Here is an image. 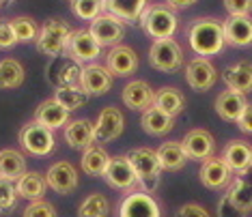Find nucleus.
<instances>
[{
    "instance_id": "1",
    "label": "nucleus",
    "mask_w": 252,
    "mask_h": 217,
    "mask_svg": "<svg viewBox=\"0 0 252 217\" xmlns=\"http://www.w3.org/2000/svg\"><path fill=\"white\" fill-rule=\"evenodd\" d=\"M188 39H190V48L200 56V58L220 54L222 48L226 45L222 22H218L214 18L194 20L190 30H188Z\"/></svg>"
},
{
    "instance_id": "2",
    "label": "nucleus",
    "mask_w": 252,
    "mask_h": 217,
    "mask_svg": "<svg viewBox=\"0 0 252 217\" xmlns=\"http://www.w3.org/2000/svg\"><path fill=\"white\" fill-rule=\"evenodd\" d=\"M127 162L136 174V181L145 187V193H151L159 183V174H162V165H159L158 153L151 148H131L127 153Z\"/></svg>"
},
{
    "instance_id": "3",
    "label": "nucleus",
    "mask_w": 252,
    "mask_h": 217,
    "mask_svg": "<svg viewBox=\"0 0 252 217\" xmlns=\"http://www.w3.org/2000/svg\"><path fill=\"white\" fill-rule=\"evenodd\" d=\"M140 26L151 39L162 41V39H173L177 30V15L170 7L156 4L151 9H145L140 18Z\"/></svg>"
},
{
    "instance_id": "4",
    "label": "nucleus",
    "mask_w": 252,
    "mask_h": 217,
    "mask_svg": "<svg viewBox=\"0 0 252 217\" xmlns=\"http://www.w3.org/2000/svg\"><path fill=\"white\" fill-rule=\"evenodd\" d=\"M71 32L73 30L69 28V24L63 20L45 22L43 28L39 30V37H37V50L41 54L50 56V58H56V56H61L67 50Z\"/></svg>"
},
{
    "instance_id": "5",
    "label": "nucleus",
    "mask_w": 252,
    "mask_h": 217,
    "mask_svg": "<svg viewBox=\"0 0 252 217\" xmlns=\"http://www.w3.org/2000/svg\"><path fill=\"white\" fill-rule=\"evenodd\" d=\"M149 65L158 71L173 73L183 65V52L181 45L175 39H162V41H153L149 50Z\"/></svg>"
},
{
    "instance_id": "6",
    "label": "nucleus",
    "mask_w": 252,
    "mask_h": 217,
    "mask_svg": "<svg viewBox=\"0 0 252 217\" xmlns=\"http://www.w3.org/2000/svg\"><path fill=\"white\" fill-rule=\"evenodd\" d=\"M20 144L26 153H31V155H37V157L50 155V153L54 151V134H52V129L43 127V125H39L37 121H32L22 127Z\"/></svg>"
},
{
    "instance_id": "7",
    "label": "nucleus",
    "mask_w": 252,
    "mask_h": 217,
    "mask_svg": "<svg viewBox=\"0 0 252 217\" xmlns=\"http://www.w3.org/2000/svg\"><path fill=\"white\" fill-rule=\"evenodd\" d=\"M67 56L76 62V65H84V62H91L95 60L101 52V45L95 41L93 35L84 28L80 30H73L71 37H69V43H67Z\"/></svg>"
},
{
    "instance_id": "8",
    "label": "nucleus",
    "mask_w": 252,
    "mask_h": 217,
    "mask_svg": "<svg viewBox=\"0 0 252 217\" xmlns=\"http://www.w3.org/2000/svg\"><path fill=\"white\" fill-rule=\"evenodd\" d=\"M89 32L101 48H106V45H119V41L125 37V26L112 13H101L97 20L91 22Z\"/></svg>"
},
{
    "instance_id": "9",
    "label": "nucleus",
    "mask_w": 252,
    "mask_h": 217,
    "mask_svg": "<svg viewBox=\"0 0 252 217\" xmlns=\"http://www.w3.org/2000/svg\"><path fill=\"white\" fill-rule=\"evenodd\" d=\"M114 76L108 71V67L101 65H87L80 71V90L84 95H106L112 88Z\"/></svg>"
},
{
    "instance_id": "10",
    "label": "nucleus",
    "mask_w": 252,
    "mask_h": 217,
    "mask_svg": "<svg viewBox=\"0 0 252 217\" xmlns=\"http://www.w3.org/2000/svg\"><path fill=\"white\" fill-rule=\"evenodd\" d=\"M119 217H162L158 200L151 193H129L119 207Z\"/></svg>"
},
{
    "instance_id": "11",
    "label": "nucleus",
    "mask_w": 252,
    "mask_h": 217,
    "mask_svg": "<svg viewBox=\"0 0 252 217\" xmlns=\"http://www.w3.org/2000/svg\"><path fill=\"white\" fill-rule=\"evenodd\" d=\"M181 146L188 159H200V162H205V159L214 157L216 140L207 129H192L181 140Z\"/></svg>"
},
{
    "instance_id": "12",
    "label": "nucleus",
    "mask_w": 252,
    "mask_h": 217,
    "mask_svg": "<svg viewBox=\"0 0 252 217\" xmlns=\"http://www.w3.org/2000/svg\"><path fill=\"white\" fill-rule=\"evenodd\" d=\"M45 181H48V187H52L56 193L67 196V193H73L78 190L80 176H78V170L73 168L69 162H56L52 168L48 170Z\"/></svg>"
},
{
    "instance_id": "13",
    "label": "nucleus",
    "mask_w": 252,
    "mask_h": 217,
    "mask_svg": "<svg viewBox=\"0 0 252 217\" xmlns=\"http://www.w3.org/2000/svg\"><path fill=\"white\" fill-rule=\"evenodd\" d=\"M200 183H203L207 190H224V187L231 185L233 181V172L231 168L222 162V157H209L205 159L203 165H200Z\"/></svg>"
},
{
    "instance_id": "14",
    "label": "nucleus",
    "mask_w": 252,
    "mask_h": 217,
    "mask_svg": "<svg viewBox=\"0 0 252 217\" xmlns=\"http://www.w3.org/2000/svg\"><path fill=\"white\" fill-rule=\"evenodd\" d=\"M123 114L119 108L108 106L99 112L95 123V142H112L123 134Z\"/></svg>"
},
{
    "instance_id": "15",
    "label": "nucleus",
    "mask_w": 252,
    "mask_h": 217,
    "mask_svg": "<svg viewBox=\"0 0 252 217\" xmlns=\"http://www.w3.org/2000/svg\"><path fill=\"white\" fill-rule=\"evenodd\" d=\"M222 202L226 207H231L235 213H239L242 217H250L252 213V183L244 181L242 176L235 179L228 187L226 196L222 198Z\"/></svg>"
},
{
    "instance_id": "16",
    "label": "nucleus",
    "mask_w": 252,
    "mask_h": 217,
    "mask_svg": "<svg viewBox=\"0 0 252 217\" xmlns=\"http://www.w3.org/2000/svg\"><path fill=\"white\" fill-rule=\"evenodd\" d=\"M186 80H188V84H190V88H194V90H209L218 80L216 67L211 65L207 58H200L198 56V58L188 62Z\"/></svg>"
},
{
    "instance_id": "17",
    "label": "nucleus",
    "mask_w": 252,
    "mask_h": 217,
    "mask_svg": "<svg viewBox=\"0 0 252 217\" xmlns=\"http://www.w3.org/2000/svg\"><path fill=\"white\" fill-rule=\"evenodd\" d=\"M222 162L231 168L233 174L246 176L248 170L252 168V148L242 140H233L224 146L222 153Z\"/></svg>"
},
{
    "instance_id": "18",
    "label": "nucleus",
    "mask_w": 252,
    "mask_h": 217,
    "mask_svg": "<svg viewBox=\"0 0 252 217\" xmlns=\"http://www.w3.org/2000/svg\"><path fill=\"white\" fill-rule=\"evenodd\" d=\"M106 67L112 76L127 78L138 69V56L127 45H114L106 58Z\"/></svg>"
},
{
    "instance_id": "19",
    "label": "nucleus",
    "mask_w": 252,
    "mask_h": 217,
    "mask_svg": "<svg viewBox=\"0 0 252 217\" xmlns=\"http://www.w3.org/2000/svg\"><path fill=\"white\" fill-rule=\"evenodd\" d=\"M224 41L233 48H246L252 43V18L250 15H231L224 24Z\"/></svg>"
},
{
    "instance_id": "20",
    "label": "nucleus",
    "mask_w": 252,
    "mask_h": 217,
    "mask_svg": "<svg viewBox=\"0 0 252 217\" xmlns=\"http://www.w3.org/2000/svg\"><path fill=\"white\" fill-rule=\"evenodd\" d=\"M106 183L114 190H131L136 185V174L131 170V165L127 162V157H112L110 163H108V170L104 174Z\"/></svg>"
},
{
    "instance_id": "21",
    "label": "nucleus",
    "mask_w": 252,
    "mask_h": 217,
    "mask_svg": "<svg viewBox=\"0 0 252 217\" xmlns=\"http://www.w3.org/2000/svg\"><path fill=\"white\" fill-rule=\"evenodd\" d=\"M153 97H156V93H153L145 80H131L121 93L123 104L129 110H142V112L153 106Z\"/></svg>"
},
{
    "instance_id": "22",
    "label": "nucleus",
    "mask_w": 252,
    "mask_h": 217,
    "mask_svg": "<svg viewBox=\"0 0 252 217\" xmlns=\"http://www.w3.org/2000/svg\"><path fill=\"white\" fill-rule=\"evenodd\" d=\"M246 106V95L242 93H235V90H224V93L218 95L216 99V112L222 121H231V123H237L239 116L244 114Z\"/></svg>"
},
{
    "instance_id": "23",
    "label": "nucleus",
    "mask_w": 252,
    "mask_h": 217,
    "mask_svg": "<svg viewBox=\"0 0 252 217\" xmlns=\"http://www.w3.org/2000/svg\"><path fill=\"white\" fill-rule=\"evenodd\" d=\"M69 110L67 108H63L59 101H54V99H45L39 104L37 108V112H35V121L39 125H43V127H48V129H59L63 127L67 121H69Z\"/></svg>"
},
{
    "instance_id": "24",
    "label": "nucleus",
    "mask_w": 252,
    "mask_h": 217,
    "mask_svg": "<svg viewBox=\"0 0 252 217\" xmlns=\"http://www.w3.org/2000/svg\"><path fill=\"white\" fill-rule=\"evenodd\" d=\"M222 80L226 82L228 90H235V93L248 95L252 93V62H237L233 67H226L224 73H222Z\"/></svg>"
},
{
    "instance_id": "25",
    "label": "nucleus",
    "mask_w": 252,
    "mask_h": 217,
    "mask_svg": "<svg viewBox=\"0 0 252 217\" xmlns=\"http://www.w3.org/2000/svg\"><path fill=\"white\" fill-rule=\"evenodd\" d=\"M65 140L69 142L71 148H80V151H87L93 146L95 142V125L87 121V118H78L71 121L65 129Z\"/></svg>"
},
{
    "instance_id": "26",
    "label": "nucleus",
    "mask_w": 252,
    "mask_h": 217,
    "mask_svg": "<svg viewBox=\"0 0 252 217\" xmlns=\"http://www.w3.org/2000/svg\"><path fill=\"white\" fill-rule=\"evenodd\" d=\"M24 174H26V159L20 151H13V148L0 151V179L18 183Z\"/></svg>"
},
{
    "instance_id": "27",
    "label": "nucleus",
    "mask_w": 252,
    "mask_h": 217,
    "mask_svg": "<svg viewBox=\"0 0 252 217\" xmlns=\"http://www.w3.org/2000/svg\"><path fill=\"white\" fill-rule=\"evenodd\" d=\"M153 108H158L159 112L168 114V116H177V114L183 112L186 108V97L179 88H173V86H164L159 88L156 97H153Z\"/></svg>"
},
{
    "instance_id": "28",
    "label": "nucleus",
    "mask_w": 252,
    "mask_h": 217,
    "mask_svg": "<svg viewBox=\"0 0 252 217\" xmlns=\"http://www.w3.org/2000/svg\"><path fill=\"white\" fill-rule=\"evenodd\" d=\"M140 125L149 136H166L170 129L175 127V118L168 116V114H164V112H159L158 108L151 106L149 110L142 112Z\"/></svg>"
},
{
    "instance_id": "29",
    "label": "nucleus",
    "mask_w": 252,
    "mask_h": 217,
    "mask_svg": "<svg viewBox=\"0 0 252 217\" xmlns=\"http://www.w3.org/2000/svg\"><path fill=\"white\" fill-rule=\"evenodd\" d=\"M15 190H18V196L35 202V200H43V193L48 190V181L39 172H26L15 183Z\"/></svg>"
},
{
    "instance_id": "30",
    "label": "nucleus",
    "mask_w": 252,
    "mask_h": 217,
    "mask_svg": "<svg viewBox=\"0 0 252 217\" xmlns=\"http://www.w3.org/2000/svg\"><path fill=\"white\" fill-rule=\"evenodd\" d=\"M156 153H158V159H159L162 170H170V172L181 170L183 165H186V162H188V155L183 153L181 142H164Z\"/></svg>"
},
{
    "instance_id": "31",
    "label": "nucleus",
    "mask_w": 252,
    "mask_h": 217,
    "mask_svg": "<svg viewBox=\"0 0 252 217\" xmlns=\"http://www.w3.org/2000/svg\"><path fill=\"white\" fill-rule=\"evenodd\" d=\"M147 0H106L108 11L121 22H136L145 13Z\"/></svg>"
},
{
    "instance_id": "32",
    "label": "nucleus",
    "mask_w": 252,
    "mask_h": 217,
    "mask_svg": "<svg viewBox=\"0 0 252 217\" xmlns=\"http://www.w3.org/2000/svg\"><path fill=\"white\" fill-rule=\"evenodd\" d=\"M110 155L104 151L101 146H91L84 151L82 159H80V165L89 176H104L108 170V163H110Z\"/></svg>"
},
{
    "instance_id": "33",
    "label": "nucleus",
    "mask_w": 252,
    "mask_h": 217,
    "mask_svg": "<svg viewBox=\"0 0 252 217\" xmlns=\"http://www.w3.org/2000/svg\"><path fill=\"white\" fill-rule=\"evenodd\" d=\"M24 82V67L15 58H4L0 62V88H18Z\"/></svg>"
},
{
    "instance_id": "34",
    "label": "nucleus",
    "mask_w": 252,
    "mask_h": 217,
    "mask_svg": "<svg viewBox=\"0 0 252 217\" xmlns=\"http://www.w3.org/2000/svg\"><path fill=\"white\" fill-rule=\"evenodd\" d=\"M110 211V202L104 193H91L80 202L78 215L80 217H106Z\"/></svg>"
},
{
    "instance_id": "35",
    "label": "nucleus",
    "mask_w": 252,
    "mask_h": 217,
    "mask_svg": "<svg viewBox=\"0 0 252 217\" xmlns=\"http://www.w3.org/2000/svg\"><path fill=\"white\" fill-rule=\"evenodd\" d=\"M54 101H59V104L63 108H67V110H78V108H82V106H87V101H89V95H84L80 88L76 86H59L56 88V93L52 97Z\"/></svg>"
},
{
    "instance_id": "36",
    "label": "nucleus",
    "mask_w": 252,
    "mask_h": 217,
    "mask_svg": "<svg viewBox=\"0 0 252 217\" xmlns=\"http://www.w3.org/2000/svg\"><path fill=\"white\" fill-rule=\"evenodd\" d=\"M106 9H108L106 0H71L73 15L80 20H87V22L97 20Z\"/></svg>"
},
{
    "instance_id": "37",
    "label": "nucleus",
    "mask_w": 252,
    "mask_h": 217,
    "mask_svg": "<svg viewBox=\"0 0 252 217\" xmlns=\"http://www.w3.org/2000/svg\"><path fill=\"white\" fill-rule=\"evenodd\" d=\"M11 26H13L15 39H18L20 43L37 41L39 30H37L35 20H31V18H15V20H11Z\"/></svg>"
},
{
    "instance_id": "38",
    "label": "nucleus",
    "mask_w": 252,
    "mask_h": 217,
    "mask_svg": "<svg viewBox=\"0 0 252 217\" xmlns=\"http://www.w3.org/2000/svg\"><path fill=\"white\" fill-rule=\"evenodd\" d=\"M18 202V190L7 179H0V211H11Z\"/></svg>"
},
{
    "instance_id": "39",
    "label": "nucleus",
    "mask_w": 252,
    "mask_h": 217,
    "mask_svg": "<svg viewBox=\"0 0 252 217\" xmlns=\"http://www.w3.org/2000/svg\"><path fill=\"white\" fill-rule=\"evenodd\" d=\"M22 217H56V209L54 204L45 202V200H35L24 209Z\"/></svg>"
},
{
    "instance_id": "40",
    "label": "nucleus",
    "mask_w": 252,
    "mask_h": 217,
    "mask_svg": "<svg viewBox=\"0 0 252 217\" xmlns=\"http://www.w3.org/2000/svg\"><path fill=\"white\" fill-rule=\"evenodd\" d=\"M80 67L76 62H69V65H63L61 67V76H59V82L61 86H73V82H80Z\"/></svg>"
},
{
    "instance_id": "41",
    "label": "nucleus",
    "mask_w": 252,
    "mask_h": 217,
    "mask_svg": "<svg viewBox=\"0 0 252 217\" xmlns=\"http://www.w3.org/2000/svg\"><path fill=\"white\" fill-rule=\"evenodd\" d=\"M15 43H18V39H15L13 26H11L9 20H2L0 22V50H9Z\"/></svg>"
},
{
    "instance_id": "42",
    "label": "nucleus",
    "mask_w": 252,
    "mask_h": 217,
    "mask_svg": "<svg viewBox=\"0 0 252 217\" xmlns=\"http://www.w3.org/2000/svg\"><path fill=\"white\" fill-rule=\"evenodd\" d=\"M224 9L228 15H250L252 0H224Z\"/></svg>"
},
{
    "instance_id": "43",
    "label": "nucleus",
    "mask_w": 252,
    "mask_h": 217,
    "mask_svg": "<svg viewBox=\"0 0 252 217\" xmlns=\"http://www.w3.org/2000/svg\"><path fill=\"white\" fill-rule=\"evenodd\" d=\"M177 217H211V215L205 207L190 202V204H183V207L177 211Z\"/></svg>"
},
{
    "instance_id": "44",
    "label": "nucleus",
    "mask_w": 252,
    "mask_h": 217,
    "mask_svg": "<svg viewBox=\"0 0 252 217\" xmlns=\"http://www.w3.org/2000/svg\"><path fill=\"white\" fill-rule=\"evenodd\" d=\"M237 125H239V129H242L244 134H252V106L250 104L246 106V110H244L242 116H239Z\"/></svg>"
},
{
    "instance_id": "45",
    "label": "nucleus",
    "mask_w": 252,
    "mask_h": 217,
    "mask_svg": "<svg viewBox=\"0 0 252 217\" xmlns=\"http://www.w3.org/2000/svg\"><path fill=\"white\" fill-rule=\"evenodd\" d=\"M166 2H168L170 9H188V7H192L196 0H166Z\"/></svg>"
},
{
    "instance_id": "46",
    "label": "nucleus",
    "mask_w": 252,
    "mask_h": 217,
    "mask_svg": "<svg viewBox=\"0 0 252 217\" xmlns=\"http://www.w3.org/2000/svg\"><path fill=\"white\" fill-rule=\"evenodd\" d=\"M0 2H2V0H0Z\"/></svg>"
}]
</instances>
